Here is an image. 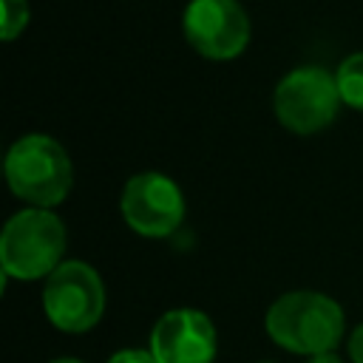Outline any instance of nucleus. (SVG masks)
<instances>
[{"label":"nucleus","instance_id":"nucleus-12","mask_svg":"<svg viewBox=\"0 0 363 363\" xmlns=\"http://www.w3.org/2000/svg\"><path fill=\"white\" fill-rule=\"evenodd\" d=\"M349 357L352 363H363V323L354 326L349 335Z\"/></svg>","mask_w":363,"mask_h":363},{"label":"nucleus","instance_id":"nucleus-4","mask_svg":"<svg viewBox=\"0 0 363 363\" xmlns=\"http://www.w3.org/2000/svg\"><path fill=\"white\" fill-rule=\"evenodd\" d=\"M340 108V91L335 74L318 65H301L281 77L272 94V111L278 122L301 136L318 133L332 125Z\"/></svg>","mask_w":363,"mask_h":363},{"label":"nucleus","instance_id":"nucleus-6","mask_svg":"<svg viewBox=\"0 0 363 363\" xmlns=\"http://www.w3.org/2000/svg\"><path fill=\"white\" fill-rule=\"evenodd\" d=\"M119 204L128 227L145 238H167L184 221V196L179 184L159 170L130 176Z\"/></svg>","mask_w":363,"mask_h":363},{"label":"nucleus","instance_id":"nucleus-3","mask_svg":"<svg viewBox=\"0 0 363 363\" xmlns=\"http://www.w3.org/2000/svg\"><path fill=\"white\" fill-rule=\"evenodd\" d=\"M6 182L17 199L31 207L51 210L71 193V159L57 139L45 133H26L6 153Z\"/></svg>","mask_w":363,"mask_h":363},{"label":"nucleus","instance_id":"nucleus-1","mask_svg":"<svg viewBox=\"0 0 363 363\" xmlns=\"http://www.w3.org/2000/svg\"><path fill=\"white\" fill-rule=\"evenodd\" d=\"M267 335L286 352L315 357L335 352L343 337V309L323 292H286L267 309Z\"/></svg>","mask_w":363,"mask_h":363},{"label":"nucleus","instance_id":"nucleus-14","mask_svg":"<svg viewBox=\"0 0 363 363\" xmlns=\"http://www.w3.org/2000/svg\"><path fill=\"white\" fill-rule=\"evenodd\" d=\"M51 363H82V360H77V357H57V360H51Z\"/></svg>","mask_w":363,"mask_h":363},{"label":"nucleus","instance_id":"nucleus-13","mask_svg":"<svg viewBox=\"0 0 363 363\" xmlns=\"http://www.w3.org/2000/svg\"><path fill=\"white\" fill-rule=\"evenodd\" d=\"M306 363H343V360H340V354H335V352H323V354L309 357Z\"/></svg>","mask_w":363,"mask_h":363},{"label":"nucleus","instance_id":"nucleus-11","mask_svg":"<svg viewBox=\"0 0 363 363\" xmlns=\"http://www.w3.org/2000/svg\"><path fill=\"white\" fill-rule=\"evenodd\" d=\"M108 363H159L150 349H119L116 354L108 357Z\"/></svg>","mask_w":363,"mask_h":363},{"label":"nucleus","instance_id":"nucleus-10","mask_svg":"<svg viewBox=\"0 0 363 363\" xmlns=\"http://www.w3.org/2000/svg\"><path fill=\"white\" fill-rule=\"evenodd\" d=\"M28 26V0H0V37L17 40Z\"/></svg>","mask_w":363,"mask_h":363},{"label":"nucleus","instance_id":"nucleus-7","mask_svg":"<svg viewBox=\"0 0 363 363\" xmlns=\"http://www.w3.org/2000/svg\"><path fill=\"white\" fill-rule=\"evenodd\" d=\"M187 43L207 60H235L250 43V17L238 0H190L182 17Z\"/></svg>","mask_w":363,"mask_h":363},{"label":"nucleus","instance_id":"nucleus-5","mask_svg":"<svg viewBox=\"0 0 363 363\" xmlns=\"http://www.w3.org/2000/svg\"><path fill=\"white\" fill-rule=\"evenodd\" d=\"M105 309V286L94 267L85 261H62L43 286L45 318L68 335L94 329Z\"/></svg>","mask_w":363,"mask_h":363},{"label":"nucleus","instance_id":"nucleus-9","mask_svg":"<svg viewBox=\"0 0 363 363\" xmlns=\"http://www.w3.org/2000/svg\"><path fill=\"white\" fill-rule=\"evenodd\" d=\"M335 82H337V91H340V102L354 108V111H363V51L349 54L337 65Z\"/></svg>","mask_w":363,"mask_h":363},{"label":"nucleus","instance_id":"nucleus-2","mask_svg":"<svg viewBox=\"0 0 363 363\" xmlns=\"http://www.w3.org/2000/svg\"><path fill=\"white\" fill-rule=\"evenodd\" d=\"M65 224L57 213L26 207L14 213L0 233V267L6 278L37 281L48 278L65 258Z\"/></svg>","mask_w":363,"mask_h":363},{"label":"nucleus","instance_id":"nucleus-8","mask_svg":"<svg viewBox=\"0 0 363 363\" xmlns=\"http://www.w3.org/2000/svg\"><path fill=\"white\" fill-rule=\"evenodd\" d=\"M216 346L213 320L190 306L164 312L150 332V354L159 363H213Z\"/></svg>","mask_w":363,"mask_h":363}]
</instances>
